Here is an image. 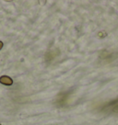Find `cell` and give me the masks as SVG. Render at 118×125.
I'll return each mask as SVG.
<instances>
[{
  "instance_id": "1",
  "label": "cell",
  "mask_w": 118,
  "mask_h": 125,
  "mask_svg": "<svg viewBox=\"0 0 118 125\" xmlns=\"http://www.w3.org/2000/svg\"><path fill=\"white\" fill-rule=\"evenodd\" d=\"M0 83L2 85H5V86H11L13 84V80H12V78H10L8 75H2L0 77Z\"/></svg>"
},
{
  "instance_id": "2",
  "label": "cell",
  "mask_w": 118,
  "mask_h": 125,
  "mask_svg": "<svg viewBox=\"0 0 118 125\" xmlns=\"http://www.w3.org/2000/svg\"><path fill=\"white\" fill-rule=\"evenodd\" d=\"M3 46H4V43H3V42H1V41H0V50L3 48Z\"/></svg>"
},
{
  "instance_id": "3",
  "label": "cell",
  "mask_w": 118,
  "mask_h": 125,
  "mask_svg": "<svg viewBox=\"0 0 118 125\" xmlns=\"http://www.w3.org/2000/svg\"><path fill=\"white\" fill-rule=\"evenodd\" d=\"M0 125H2V124H0Z\"/></svg>"
}]
</instances>
